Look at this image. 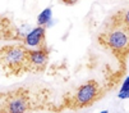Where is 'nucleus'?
Returning <instances> with one entry per match:
<instances>
[{
    "mask_svg": "<svg viewBox=\"0 0 129 113\" xmlns=\"http://www.w3.org/2000/svg\"><path fill=\"white\" fill-rule=\"evenodd\" d=\"M101 97L100 86L96 81H88L78 87L74 94V103L78 107H86L96 102Z\"/></svg>",
    "mask_w": 129,
    "mask_h": 113,
    "instance_id": "3",
    "label": "nucleus"
},
{
    "mask_svg": "<svg viewBox=\"0 0 129 113\" xmlns=\"http://www.w3.org/2000/svg\"><path fill=\"white\" fill-rule=\"evenodd\" d=\"M119 99H129V90H120L118 94Z\"/></svg>",
    "mask_w": 129,
    "mask_h": 113,
    "instance_id": "9",
    "label": "nucleus"
},
{
    "mask_svg": "<svg viewBox=\"0 0 129 113\" xmlns=\"http://www.w3.org/2000/svg\"><path fill=\"white\" fill-rule=\"evenodd\" d=\"M102 43L115 54H128L129 53V28L121 22H114L113 27L101 35Z\"/></svg>",
    "mask_w": 129,
    "mask_h": 113,
    "instance_id": "1",
    "label": "nucleus"
},
{
    "mask_svg": "<svg viewBox=\"0 0 129 113\" xmlns=\"http://www.w3.org/2000/svg\"><path fill=\"white\" fill-rule=\"evenodd\" d=\"M120 21H121V22L129 28V9H128L125 13L121 14V20H120Z\"/></svg>",
    "mask_w": 129,
    "mask_h": 113,
    "instance_id": "8",
    "label": "nucleus"
},
{
    "mask_svg": "<svg viewBox=\"0 0 129 113\" xmlns=\"http://www.w3.org/2000/svg\"><path fill=\"white\" fill-rule=\"evenodd\" d=\"M45 43V26H37L32 28L24 36V45L31 49L42 48Z\"/></svg>",
    "mask_w": 129,
    "mask_h": 113,
    "instance_id": "6",
    "label": "nucleus"
},
{
    "mask_svg": "<svg viewBox=\"0 0 129 113\" xmlns=\"http://www.w3.org/2000/svg\"><path fill=\"white\" fill-rule=\"evenodd\" d=\"M3 105H5V108H2V112L21 113V112H26L28 109L29 100H28L26 94H23L19 90L17 94L12 92V95H9V98H8V102Z\"/></svg>",
    "mask_w": 129,
    "mask_h": 113,
    "instance_id": "4",
    "label": "nucleus"
},
{
    "mask_svg": "<svg viewBox=\"0 0 129 113\" xmlns=\"http://www.w3.org/2000/svg\"><path fill=\"white\" fill-rule=\"evenodd\" d=\"M52 17V9L51 8H45L39 15H37V25L39 26H46Z\"/></svg>",
    "mask_w": 129,
    "mask_h": 113,
    "instance_id": "7",
    "label": "nucleus"
},
{
    "mask_svg": "<svg viewBox=\"0 0 129 113\" xmlns=\"http://www.w3.org/2000/svg\"><path fill=\"white\" fill-rule=\"evenodd\" d=\"M120 90H129V76L123 81V85H121V89Z\"/></svg>",
    "mask_w": 129,
    "mask_h": 113,
    "instance_id": "10",
    "label": "nucleus"
},
{
    "mask_svg": "<svg viewBox=\"0 0 129 113\" xmlns=\"http://www.w3.org/2000/svg\"><path fill=\"white\" fill-rule=\"evenodd\" d=\"M49 59V51L45 46L28 50V66L35 69H41L46 66Z\"/></svg>",
    "mask_w": 129,
    "mask_h": 113,
    "instance_id": "5",
    "label": "nucleus"
},
{
    "mask_svg": "<svg viewBox=\"0 0 129 113\" xmlns=\"http://www.w3.org/2000/svg\"><path fill=\"white\" fill-rule=\"evenodd\" d=\"M2 63L4 68L10 71H19L28 64V50L26 45H10L2 49Z\"/></svg>",
    "mask_w": 129,
    "mask_h": 113,
    "instance_id": "2",
    "label": "nucleus"
}]
</instances>
